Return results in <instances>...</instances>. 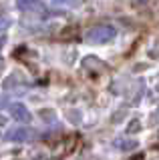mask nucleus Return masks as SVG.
<instances>
[{
  "mask_svg": "<svg viewBox=\"0 0 159 160\" xmlns=\"http://www.w3.org/2000/svg\"><path fill=\"white\" fill-rule=\"evenodd\" d=\"M115 34H117L115 26L99 24V26H93L91 30H87L85 38H87V42H93V44H105V42H111L115 38Z\"/></svg>",
  "mask_w": 159,
  "mask_h": 160,
  "instance_id": "1",
  "label": "nucleus"
},
{
  "mask_svg": "<svg viewBox=\"0 0 159 160\" xmlns=\"http://www.w3.org/2000/svg\"><path fill=\"white\" fill-rule=\"evenodd\" d=\"M32 136H34L32 130L18 126V128H14V130H10V132L6 134V140H12V142H28Z\"/></svg>",
  "mask_w": 159,
  "mask_h": 160,
  "instance_id": "2",
  "label": "nucleus"
},
{
  "mask_svg": "<svg viewBox=\"0 0 159 160\" xmlns=\"http://www.w3.org/2000/svg\"><path fill=\"white\" fill-rule=\"evenodd\" d=\"M10 114H12V118L14 120H18V122H30V110H28L24 104L20 102H16V104H12L10 106Z\"/></svg>",
  "mask_w": 159,
  "mask_h": 160,
  "instance_id": "3",
  "label": "nucleus"
},
{
  "mask_svg": "<svg viewBox=\"0 0 159 160\" xmlns=\"http://www.w3.org/2000/svg\"><path fill=\"white\" fill-rule=\"evenodd\" d=\"M115 146L117 148H121V150H131V148H135L137 146V142L135 140H115Z\"/></svg>",
  "mask_w": 159,
  "mask_h": 160,
  "instance_id": "4",
  "label": "nucleus"
},
{
  "mask_svg": "<svg viewBox=\"0 0 159 160\" xmlns=\"http://www.w3.org/2000/svg\"><path fill=\"white\" fill-rule=\"evenodd\" d=\"M38 0H16V4L20 8H28V6H32V4H36Z\"/></svg>",
  "mask_w": 159,
  "mask_h": 160,
  "instance_id": "5",
  "label": "nucleus"
},
{
  "mask_svg": "<svg viewBox=\"0 0 159 160\" xmlns=\"http://www.w3.org/2000/svg\"><path fill=\"white\" fill-rule=\"evenodd\" d=\"M54 6H73L74 0H52Z\"/></svg>",
  "mask_w": 159,
  "mask_h": 160,
  "instance_id": "6",
  "label": "nucleus"
},
{
  "mask_svg": "<svg viewBox=\"0 0 159 160\" xmlns=\"http://www.w3.org/2000/svg\"><path fill=\"white\" fill-rule=\"evenodd\" d=\"M8 24H10V22H8L6 18H0V32H2V30H6V28H8Z\"/></svg>",
  "mask_w": 159,
  "mask_h": 160,
  "instance_id": "7",
  "label": "nucleus"
},
{
  "mask_svg": "<svg viewBox=\"0 0 159 160\" xmlns=\"http://www.w3.org/2000/svg\"><path fill=\"white\" fill-rule=\"evenodd\" d=\"M4 122H6V118H4V116H0V124H4Z\"/></svg>",
  "mask_w": 159,
  "mask_h": 160,
  "instance_id": "8",
  "label": "nucleus"
}]
</instances>
